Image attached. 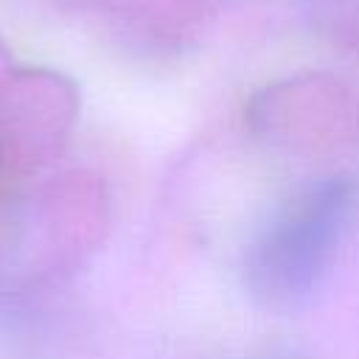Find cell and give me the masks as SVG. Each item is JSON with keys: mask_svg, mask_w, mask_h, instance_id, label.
<instances>
[{"mask_svg": "<svg viewBox=\"0 0 359 359\" xmlns=\"http://www.w3.org/2000/svg\"><path fill=\"white\" fill-rule=\"evenodd\" d=\"M353 205L356 188L348 177H323L286 196L244 250L250 297L269 311L300 309L328 275Z\"/></svg>", "mask_w": 359, "mask_h": 359, "instance_id": "6da1fadb", "label": "cell"}, {"mask_svg": "<svg viewBox=\"0 0 359 359\" xmlns=\"http://www.w3.org/2000/svg\"><path fill=\"white\" fill-rule=\"evenodd\" d=\"M230 359H303L292 345H283V342H266V345H255V348H247L241 351L238 356H230Z\"/></svg>", "mask_w": 359, "mask_h": 359, "instance_id": "7a4b0ae2", "label": "cell"}]
</instances>
